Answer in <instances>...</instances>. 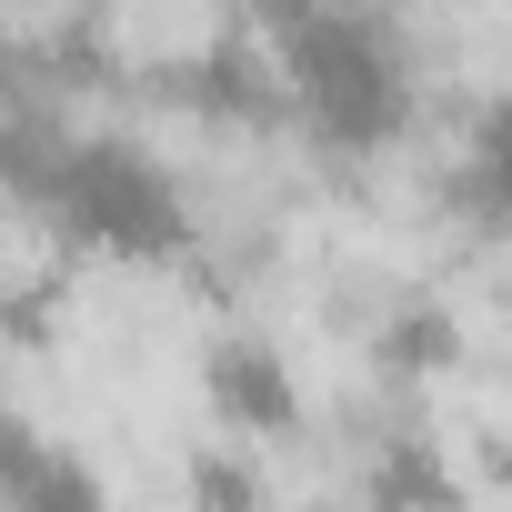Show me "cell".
<instances>
[{
    "label": "cell",
    "instance_id": "obj_1",
    "mask_svg": "<svg viewBox=\"0 0 512 512\" xmlns=\"http://www.w3.org/2000/svg\"><path fill=\"white\" fill-rule=\"evenodd\" d=\"M272 81H282V121L332 151V161H382L412 141L422 121V81L412 51L382 11H272Z\"/></svg>",
    "mask_w": 512,
    "mask_h": 512
},
{
    "label": "cell",
    "instance_id": "obj_2",
    "mask_svg": "<svg viewBox=\"0 0 512 512\" xmlns=\"http://www.w3.org/2000/svg\"><path fill=\"white\" fill-rule=\"evenodd\" d=\"M41 221L71 251H101V262H181L191 251V201H181L171 161L131 131H71Z\"/></svg>",
    "mask_w": 512,
    "mask_h": 512
},
{
    "label": "cell",
    "instance_id": "obj_3",
    "mask_svg": "<svg viewBox=\"0 0 512 512\" xmlns=\"http://www.w3.org/2000/svg\"><path fill=\"white\" fill-rule=\"evenodd\" d=\"M201 402H211V422H221L241 452H272V442H292V432L312 422V392H302L292 352H282L262 322H221V332L201 342Z\"/></svg>",
    "mask_w": 512,
    "mask_h": 512
},
{
    "label": "cell",
    "instance_id": "obj_4",
    "mask_svg": "<svg viewBox=\"0 0 512 512\" xmlns=\"http://www.w3.org/2000/svg\"><path fill=\"white\" fill-rule=\"evenodd\" d=\"M0 512H121V502L61 432H41L21 402H0Z\"/></svg>",
    "mask_w": 512,
    "mask_h": 512
},
{
    "label": "cell",
    "instance_id": "obj_5",
    "mask_svg": "<svg viewBox=\"0 0 512 512\" xmlns=\"http://www.w3.org/2000/svg\"><path fill=\"white\" fill-rule=\"evenodd\" d=\"M462 462L432 422H392L372 452H362V512H462Z\"/></svg>",
    "mask_w": 512,
    "mask_h": 512
},
{
    "label": "cell",
    "instance_id": "obj_6",
    "mask_svg": "<svg viewBox=\"0 0 512 512\" xmlns=\"http://www.w3.org/2000/svg\"><path fill=\"white\" fill-rule=\"evenodd\" d=\"M372 352H382L392 382L432 392V382L462 372V312H452V302H392V312L372 322Z\"/></svg>",
    "mask_w": 512,
    "mask_h": 512
},
{
    "label": "cell",
    "instance_id": "obj_7",
    "mask_svg": "<svg viewBox=\"0 0 512 512\" xmlns=\"http://www.w3.org/2000/svg\"><path fill=\"white\" fill-rule=\"evenodd\" d=\"M181 502L191 512H272V462L241 452V442H211L181 462Z\"/></svg>",
    "mask_w": 512,
    "mask_h": 512
},
{
    "label": "cell",
    "instance_id": "obj_8",
    "mask_svg": "<svg viewBox=\"0 0 512 512\" xmlns=\"http://www.w3.org/2000/svg\"><path fill=\"white\" fill-rule=\"evenodd\" d=\"M61 312H71V282H61V262H41V272H11V282H0V342H31V352H51V342H61Z\"/></svg>",
    "mask_w": 512,
    "mask_h": 512
}]
</instances>
